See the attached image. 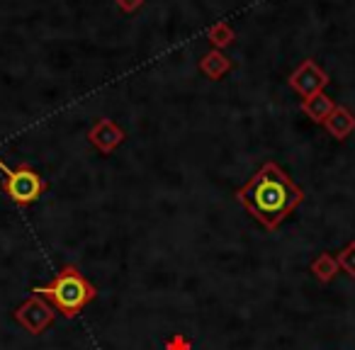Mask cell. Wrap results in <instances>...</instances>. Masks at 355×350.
<instances>
[{
  "mask_svg": "<svg viewBox=\"0 0 355 350\" xmlns=\"http://www.w3.org/2000/svg\"><path fill=\"white\" fill-rule=\"evenodd\" d=\"M0 173L6 175V193L20 207H27L35 200H40L46 190V180L42 178L40 173H35L32 168H8L6 163L0 161Z\"/></svg>",
  "mask_w": 355,
  "mask_h": 350,
  "instance_id": "3",
  "label": "cell"
},
{
  "mask_svg": "<svg viewBox=\"0 0 355 350\" xmlns=\"http://www.w3.org/2000/svg\"><path fill=\"white\" fill-rule=\"evenodd\" d=\"M329 73H326L324 69H321L316 61L306 59L302 61L300 66H297L295 71H292L290 76V85L297 90V93L302 95V98H314V95L324 93V88L329 85Z\"/></svg>",
  "mask_w": 355,
  "mask_h": 350,
  "instance_id": "5",
  "label": "cell"
},
{
  "mask_svg": "<svg viewBox=\"0 0 355 350\" xmlns=\"http://www.w3.org/2000/svg\"><path fill=\"white\" fill-rule=\"evenodd\" d=\"M200 71H202L209 80H219L224 73L232 71V59L224 56L219 49H214V51H209V54L202 56V61H200Z\"/></svg>",
  "mask_w": 355,
  "mask_h": 350,
  "instance_id": "9",
  "label": "cell"
},
{
  "mask_svg": "<svg viewBox=\"0 0 355 350\" xmlns=\"http://www.w3.org/2000/svg\"><path fill=\"white\" fill-rule=\"evenodd\" d=\"M166 350H193V343L185 335H173L166 343Z\"/></svg>",
  "mask_w": 355,
  "mask_h": 350,
  "instance_id": "13",
  "label": "cell"
},
{
  "mask_svg": "<svg viewBox=\"0 0 355 350\" xmlns=\"http://www.w3.org/2000/svg\"><path fill=\"white\" fill-rule=\"evenodd\" d=\"M88 141L93 143L100 153L110 156V153H112L114 148L124 141V129L117 127L110 117H105V119H100V122L93 124V129L88 132Z\"/></svg>",
  "mask_w": 355,
  "mask_h": 350,
  "instance_id": "6",
  "label": "cell"
},
{
  "mask_svg": "<svg viewBox=\"0 0 355 350\" xmlns=\"http://www.w3.org/2000/svg\"><path fill=\"white\" fill-rule=\"evenodd\" d=\"M32 292L44 297V299H49L51 304L56 306V311H61L66 319L78 316L80 311L98 297V290L85 280L80 268L71 265V263L61 268V272H56V277L49 285L35 287Z\"/></svg>",
  "mask_w": 355,
  "mask_h": 350,
  "instance_id": "2",
  "label": "cell"
},
{
  "mask_svg": "<svg viewBox=\"0 0 355 350\" xmlns=\"http://www.w3.org/2000/svg\"><path fill=\"white\" fill-rule=\"evenodd\" d=\"M56 319V311L46 304L44 297L40 295H32L27 301H22L20 306L15 309V321L32 335H40L54 324Z\"/></svg>",
  "mask_w": 355,
  "mask_h": 350,
  "instance_id": "4",
  "label": "cell"
},
{
  "mask_svg": "<svg viewBox=\"0 0 355 350\" xmlns=\"http://www.w3.org/2000/svg\"><path fill=\"white\" fill-rule=\"evenodd\" d=\"M209 42H212L217 49L229 46L234 42V30L227 25V22H219V25H214L212 30H209Z\"/></svg>",
  "mask_w": 355,
  "mask_h": 350,
  "instance_id": "11",
  "label": "cell"
},
{
  "mask_svg": "<svg viewBox=\"0 0 355 350\" xmlns=\"http://www.w3.org/2000/svg\"><path fill=\"white\" fill-rule=\"evenodd\" d=\"M336 261H338V268L345 272V275L355 277V241H350L348 246L336 256Z\"/></svg>",
  "mask_w": 355,
  "mask_h": 350,
  "instance_id": "12",
  "label": "cell"
},
{
  "mask_svg": "<svg viewBox=\"0 0 355 350\" xmlns=\"http://www.w3.org/2000/svg\"><path fill=\"white\" fill-rule=\"evenodd\" d=\"M334 110H336V103L326 93H319V95H314V98H306L304 103H302V112L319 124H324L326 119L331 117Z\"/></svg>",
  "mask_w": 355,
  "mask_h": 350,
  "instance_id": "8",
  "label": "cell"
},
{
  "mask_svg": "<svg viewBox=\"0 0 355 350\" xmlns=\"http://www.w3.org/2000/svg\"><path fill=\"white\" fill-rule=\"evenodd\" d=\"M117 6H119V10H124V12H134L144 6V0H117Z\"/></svg>",
  "mask_w": 355,
  "mask_h": 350,
  "instance_id": "14",
  "label": "cell"
},
{
  "mask_svg": "<svg viewBox=\"0 0 355 350\" xmlns=\"http://www.w3.org/2000/svg\"><path fill=\"white\" fill-rule=\"evenodd\" d=\"M236 200L246 207L251 217H256L268 231H275L287 214L295 212L304 202V190L290 180L277 163L268 161L261 170L236 193Z\"/></svg>",
  "mask_w": 355,
  "mask_h": 350,
  "instance_id": "1",
  "label": "cell"
},
{
  "mask_svg": "<svg viewBox=\"0 0 355 350\" xmlns=\"http://www.w3.org/2000/svg\"><path fill=\"white\" fill-rule=\"evenodd\" d=\"M311 272H314V277L319 282H331L336 277V272H338V261H336V256H331V253H321V256L314 258V263H311Z\"/></svg>",
  "mask_w": 355,
  "mask_h": 350,
  "instance_id": "10",
  "label": "cell"
},
{
  "mask_svg": "<svg viewBox=\"0 0 355 350\" xmlns=\"http://www.w3.org/2000/svg\"><path fill=\"white\" fill-rule=\"evenodd\" d=\"M324 127H326V132L331 134L334 139H338V141H343L348 134H353V129H355V114L350 112V110H345V107H338L336 105V110L331 112V117L324 122Z\"/></svg>",
  "mask_w": 355,
  "mask_h": 350,
  "instance_id": "7",
  "label": "cell"
}]
</instances>
